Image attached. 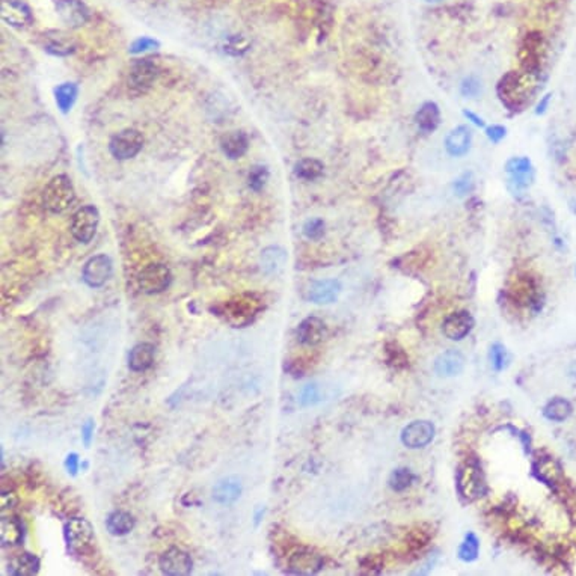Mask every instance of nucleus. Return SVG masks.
Wrapping results in <instances>:
<instances>
[{"instance_id":"obj_1","label":"nucleus","mask_w":576,"mask_h":576,"mask_svg":"<svg viewBox=\"0 0 576 576\" xmlns=\"http://www.w3.org/2000/svg\"><path fill=\"white\" fill-rule=\"evenodd\" d=\"M536 77L537 76L528 74L525 71H509L507 74H504L498 82V86H496V94H498L502 106L513 113L525 109L531 101L532 94H534L532 85H534Z\"/></svg>"},{"instance_id":"obj_2","label":"nucleus","mask_w":576,"mask_h":576,"mask_svg":"<svg viewBox=\"0 0 576 576\" xmlns=\"http://www.w3.org/2000/svg\"><path fill=\"white\" fill-rule=\"evenodd\" d=\"M263 310V300L254 293L232 296L222 307V316L234 328H243L254 320Z\"/></svg>"},{"instance_id":"obj_3","label":"nucleus","mask_w":576,"mask_h":576,"mask_svg":"<svg viewBox=\"0 0 576 576\" xmlns=\"http://www.w3.org/2000/svg\"><path fill=\"white\" fill-rule=\"evenodd\" d=\"M76 201V190L69 177L60 173L51 178L42 194V203L49 212L59 214L67 212Z\"/></svg>"},{"instance_id":"obj_4","label":"nucleus","mask_w":576,"mask_h":576,"mask_svg":"<svg viewBox=\"0 0 576 576\" xmlns=\"http://www.w3.org/2000/svg\"><path fill=\"white\" fill-rule=\"evenodd\" d=\"M545 60V40L540 32H530L523 38L519 49V62L522 71L539 76Z\"/></svg>"},{"instance_id":"obj_5","label":"nucleus","mask_w":576,"mask_h":576,"mask_svg":"<svg viewBox=\"0 0 576 576\" xmlns=\"http://www.w3.org/2000/svg\"><path fill=\"white\" fill-rule=\"evenodd\" d=\"M457 491L466 501L482 498L486 492V482L482 468L475 461H466L457 471Z\"/></svg>"},{"instance_id":"obj_6","label":"nucleus","mask_w":576,"mask_h":576,"mask_svg":"<svg viewBox=\"0 0 576 576\" xmlns=\"http://www.w3.org/2000/svg\"><path fill=\"white\" fill-rule=\"evenodd\" d=\"M64 537L68 548L76 554H85L94 543V528L90 520L71 518L64 525Z\"/></svg>"},{"instance_id":"obj_7","label":"nucleus","mask_w":576,"mask_h":576,"mask_svg":"<svg viewBox=\"0 0 576 576\" xmlns=\"http://www.w3.org/2000/svg\"><path fill=\"white\" fill-rule=\"evenodd\" d=\"M509 298L519 307H534L540 299V288L534 278L528 273H518L509 282Z\"/></svg>"},{"instance_id":"obj_8","label":"nucleus","mask_w":576,"mask_h":576,"mask_svg":"<svg viewBox=\"0 0 576 576\" xmlns=\"http://www.w3.org/2000/svg\"><path fill=\"white\" fill-rule=\"evenodd\" d=\"M142 146V133L135 128H124L119 133L112 136L109 142V151L118 160H130L141 153Z\"/></svg>"},{"instance_id":"obj_9","label":"nucleus","mask_w":576,"mask_h":576,"mask_svg":"<svg viewBox=\"0 0 576 576\" xmlns=\"http://www.w3.org/2000/svg\"><path fill=\"white\" fill-rule=\"evenodd\" d=\"M171 282V269L163 263H151L145 266L137 276L139 288L146 294H159L169 288Z\"/></svg>"},{"instance_id":"obj_10","label":"nucleus","mask_w":576,"mask_h":576,"mask_svg":"<svg viewBox=\"0 0 576 576\" xmlns=\"http://www.w3.org/2000/svg\"><path fill=\"white\" fill-rule=\"evenodd\" d=\"M100 223V213L97 207L83 205L74 213L71 219V234L81 243H90L97 232Z\"/></svg>"},{"instance_id":"obj_11","label":"nucleus","mask_w":576,"mask_h":576,"mask_svg":"<svg viewBox=\"0 0 576 576\" xmlns=\"http://www.w3.org/2000/svg\"><path fill=\"white\" fill-rule=\"evenodd\" d=\"M113 272L112 260L106 254H100L90 258L85 263L82 278L92 288H100L109 281Z\"/></svg>"},{"instance_id":"obj_12","label":"nucleus","mask_w":576,"mask_h":576,"mask_svg":"<svg viewBox=\"0 0 576 576\" xmlns=\"http://www.w3.org/2000/svg\"><path fill=\"white\" fill-rule=\"evenodd\" d=\"M160 570L168 576H186L194 569L192 557L180 548H169L160 555Z\"/></svg>"},{"instance_id":"obj_13","label":"nucleus","mask_w":576,"mask_h":576,"mask_svg":"<svg viewBox=\"0 0 576 576\" xmlns=\"http://www.w3.org/2000/svg\"><path fill=\"white\" fill-rule=\"evenodd\" d=\"M157 74H159V69H157V65L151 59L137 60V62H135L132 68H130L128 88L137 94L145 92L151 88L153 82L157 78Z\"/></svg>"},{"instance_id":"obj_14","label":"nucleus","mask_w":576,"mask_h":576,"mask_svg":"<svg viewBox=\"0 0 576 576\" xmlns=\"http://www.w3.org/2000/svg\"><path fill=\"white\" fill-rule=\"evenodd\" d=\"M2 20L17 29L28 28L33 22V12L31 6L23 0H2L0 5Z\"/></svg>"},{"instance_id":"obj_15","label":"nucleus","mask_w":576,"mask_h":576,"mask_svg":"<svg viewBox=\"0 0 576 576\" xmlns=\"http://www.w3.org/2000/svg\"><path fill=\"white\" fill-rule=\"evenodd\" d=\"M56 12L68 28H82L90 20V10L82 0H58Z\"/></svg>"},{"instance_id":"obj_16","label":"nucleus","mask_w":576,"mask_h":576,"mask_svg":"<svg viewBox=\"0 0 576 576\" xmlns=\"http://www.w3.org/2000/svg\"><path fill=\"white\" fill-rule=\"evenodd\" d=\"M505 172L514 190H522L531 186L534 180V171L528 157H513L505 163Z\"/></svg>"},{"instance_id":"obj_17","label":"nucleus","mask_w":576,"mask_h":576,"mask_svg":"<svg viewBox=\"0 0 576 576\" xmlns=\"http://www.w3.org/2000/svg\"><path fill=\"white\" fill-rule=\"evenodd\" d=\"M323 557L310 549L296 551L288 560V572L296 575H316L323 569Z\"/></svg>"},{"instance_id":"obj_18","label":"nucleus","mask_w":576,"mask_h":576,"mask_svg":"<svg viewBox=\"0 0 576 576\" xmlns=\"http://www.w3.org/2000/svg\"><path fill=\"white\" fill-rule=\"evenodd\" d=\"M434 438V427L429 421H415L401 433V441L407 448H424Z\"/></svg>"},{"instance_id":"obj_19","label":"nucleus","mask_w":576,"mask_h":576,"mask_svg":"<svg viewBox=\"0 0 576 576\" xmlns=\"http://www.w3.org/2000/svg\"><path fill=\"white\" fill-rule=\"evenodd\" d=\"M474 328V319L468 311H457L452 312L443 321V335L452 339V341H460L464 339Z\"/></svg>"},{"instance_id":"obj_20","label":"nucleus","mask_w":576,"mask_h":576,"mask_svg":"<svg viewBox=\"0 0 576 576\" xmlns=\"http://www.w3.org/2000/svg\"><path fill=\"white\" fill-rule=\"evenodd\" d=\"M339 293H341V284L337 279H321L310 285L308 299L317 305H329L334 303Z\"/></svg>"},{"instance_id":"obj_21","label":"nucleus","mask_w":576,"mask_h":576,"mask_svg":"<svg viewBox=\"0 0 576 576\" xmlns=\"http://www.w3.org/2000/svg\"><path fill=\"white\" fill-rule=\"evenodd\" d=\"M326 337V325L319 317H307L300 321L298 328V339L303 346H317Z\"/></svg>"},{"instance_id":"obj_22","label":"nucleus","mask_w":576,"mask_h":576,"mask_svg":"<svg viewBox=\"0 0 576 576\" xmlns=\"http://www.w3.org/2000/svg\"><path fill=\"white\" fill-rule=\"evenodd\" d=\"M471 144H473V132L468 126H459L452 128L451 132L445 137V148L450 155L452 157H461L465 155Z\"/></svg>"},{"instance_id":"obj_23","label":"nucleus","mask_w":576,"mask_h":576,"mask_svg":"<svg viewBox=\"0 0 576 576\" xmlns=\"http://www.w3.org/2000/svg\"><path fill=\"white\" fill-rule=\"evenodd\" d=\"M465 357L457 350L443 352L434 361V371L441 378H455L464 371Z\"/></svg>"},{"instance_id":"obj_24","label":"nucleus","mask_w":576,"mask_h":576,"mask_svg":"<svg viewBox=\"0 0 576 576\" xmlns=\"http://www.w3.org/2000/svg\"><path fill=\"white\" fill-rule=\"evenodd\" d=\"M242 491L243 487L240 478L226 477L214 484L213 500L222 505H230L240 498Z\"/></svg>"},{"instance_id":"obj_25","label":"nucleus","mask_w":576,"mask_h":576,"mask_svg":"<svg viewBox=\"0 0 576 576\" xmlns=\"http://www.w3.org/2000/svg\"><path fill=\"white\" fill-rule=\"evenodd\" d=\"M24 527L17 516H3L0 520V542L2 546H19L23 543Z\"/></svg>"},{"instance_id":"obj_26","label":"nucleus","mask_w":576,"mask_h":576,"mask_svg":"<svg viewBox=\"0 0 576 576\" xmlns=\"http://www.w3.org/2000/svg\"><path fill=\"white\" fill-rule=\"evenodd\" d=\"M415 122L421 132L433 133L441 124V110L438 104L434 101H425L423 106L418 109L415 115Z\"/></svg>"},{"instance_id":"obj_27","label":"nucleus","mask_w":576,"mask_h":576,"mask_svg":"<svg viewBox=\"0 0 576 576\" xmlns=\"http://www.w3.org/2000/svg\"><path fill=\"white\" fill-rule=\"evenodd\" d=\"M221 148L228 159H240L248 151L249 139L243 132H230L221 139Z\"/></svg>"},{"instance_id":"obj_28","label":"nucleus","mask_w":576,"mask_h":576,"mask_svg":"<svg viewBox=\"0 0 576 576\" xmlns=\"http://www.w3.org/2000/svg\"><path fill=\"white\" fill-rule=\"evenodd\" d=\"M287 264V252L279 246H270L261 252L260 266L266 275H278Z\"/></svg>"},{"instance_id":"obj_29","label":"nucleus","mask_w":576,"mask_h":576,"mask_svg":"<svg viewBox=\"0 0 576 576\" xmlns=\"http://www.w3.org/2000/svg\"><path fill=\"white\" fill-rule=\"evenodd\" d=\"M154 364V346L141 343L132 348L128 355V366L132 371L142 373L151 369Z\"/></svg>"},{"instance_id":"obj_30","label":"nucleus","mask_w":576,"mask_h":576,"mask_svg":"<svg viewBox=\"0 0 576 576\" xmlns=\"http://www.w3.org/2000/svg\"><path fill=\"white\" fill-rule=\"evenodd\" d=\"M40 572V558L35 554L24 552L12 558L8 564V573L12 576H33Z\"/></svg>"},{"instance_id":"obj_31","label":"nucleus","mask_w":576,"mask_h":576,"mask_svg":"<svg viewBox=\"0 0 576 576\" xmlns=\"http://www.w3.org/2000/svg\"><path fill=\"white\" fill-rule=\"evenodd\" d=\"M534 474L546 484H555L563 478L561 466L554 457H542L534 464Z\"/></svg>"},{"instance_id":"obj_32","label":"nucleus","mask_w":576,"mask_h":576,"mask_svg":"<svg viewBox=\"0 0 576 576\" xmlns=\"http://www.w3.org/2000/svg\"><path fill=\"white\" fill-rule=\"evenodd\" d=\"M136 527V520L127 511H112L106 519V528L112 536H126Z\"/></svg>"},{"instance_id":"obj_33","label":"nucleus","mask_w":576,"mask_h":576,"mask_svg":"<svg viewBox=\"0 0 576 576\" xmlns=\"http://www.w3.org/2000/svg\"><path fill=\"white\" fill-rule=\"evenodd\" d=\"M325 164L316 159H302L294 164V176L303 181H314L323 176Z\"/></svg>"},{"instance_id":"obj_34","label":"nucleus","mask_w":576,"mask_h":576,"mask_svg":"<svg viewBox=\"0 0 576 576\" xmlns=\"http://www.w3.org/2000/svg\"><path fill=\"white\" fill-rule=\"evenodd\" d=\"M47 40L46 50L55 56H68L76 49L73 40L62 32H53V37H47Z\"/></svg>"},{"instance_id":"obj_35","label":"nucleus","mask_w":576,"mask_h":576,"mask_svg":"<svg viewBox=\"0 0 576 576\" xmlns=\"http://www.w3.org/2000/svg\"><path fill=\"white\" fill-rule=\"evenodd\" d=\"M77 94H78V88L76 83L67 82L58 86V88L55 90V99H56V104L60 109V112L68 113L69 110H71L73 104L76 103Z\"/></svg>"},{"instance_id":"obj_36","label":"nucleus","mask_w":576,"mask_h":576,"mask_svg":"<svg viewBox=\"0 0 576 576\" xmlns=\"http://www.w3.org/2000/svg\"><path fill=\"white\" fill-rule=\"evenodd\" d=\"M572 414V405L566 398H554L543 409V415L551 421H564Z\"/></svg>"},{"instance_id":"obj_37","label":"nucleus","mask_w":576,"mask_h":576,"mask_svg":"<svg viewBox=\"0 0 576 576\" xmlns=\"http://www.w3.org/2000/svg\"><path fill=\"white\" fill-rule=\"evenodd\" d=\"M385 359L396 370H403L409 365V356L397 343H388L385 346Z\"/></svg>"},{"instance_id":"obj_38","label":"nucleus","mask_w":576,"mask_h":576,"mask_svg":"<svg viewBox=\"0 0 576 576\" xmlns=\"http://www.w3.org/2000/svg\"><path fill=\"white\" fill-rule=\"evenodd\" d=\"M414 480L415 475L412 474V471L407 468H398L396 471H392V474L389 477V486L392 491L403 492L407 487L412 486Z\"/></svg>"},{"instance_id":"obj_39","label":"nucleus","mask_w":576,"mask_h":576,"mask_svg":"<svg viewBox=\"0 0 576 576\" xmlns=\"http://www.w3.org/2000/svg\"><path fill=\"white\" fill-rule=\"evenodd\" d=\"M480 552V542L474 532H468L464 543L459 548V558L464 561H474L477 560Z\"/></svg>"},{"instance_id":"obj_40","label":"nucleus","mask_w":576,"mask_h":576,"mask_svg":"<svg viewBox=\"0 0 576 576\" xmlns=\"http://www.w3.org/2000/svg\"><path fill=\"white\" fill-rule=\"evenodd\" d=\"M430 539H432V534L429 532V530H424L423 527H418V528L410 531L407 534V539H406L407 548L410 549V551H418V549L421 551L424 546L429 545Z\"/></svg>"},{"instance_id":"obj_41","label":"nucleus","mask_w":576,"mask_h":576,"mask_svg":"<svg viewBox=\"0 0 576 576\" xmlns=\"http://www.w3.org/2000/svg\"><path fill=\"white\" fill-rule=\"evenodd\" d=\"M269 180V171L266 167H261V164H257V167H252L249 173H248V185L252 190L260 192L266 186V183Z\"/></svg>"},{"instance_id":"obj_42","label":"nucleus","mask_w":576,"mask_h":576,"mask_svg":"<svg viewBox=\"0 0 576 576\" xmlns=\"http://www.w3.org/2000/svg\"><path fill=\"white\" fill-rule=\"evenodd\" d=\"M489 357H491V364L496 371L504 370L505 365H507V362H509L507 350H505V347L500 343H496L491 347V353H489Z\"/></svg>"},{"instance_id":"obj_43","label":"nucleus","mask_w":576,"mask_h":576,"mask_svg":"<svg viewBox=\"0 0 576 576\" xmlns=\"http://www.w3.org/2000/svg\"><path fill=\"white\" fill-rule=\"evenodd\" d=\"M299 401L302 406H314L321 401V391L317 383H310L300 391Z\"/></svg>"},{"instance_id":"obj_44","label":"nucleus","mask_w":576,"mask_h":576,"mask_svg":"<svg viewBox=\"0 0 576 576\" xmlns=\"http://www.w3.org/2000/svg\"><path fill=\"white\" fill-rule=\"evenodd\" d=\"M452 190H455V194L457 196H466L469 195L471 192L474 190V177L471 172H465L461 173L459 178L455 180L452 183Z\"/></svg>"},{"instance_id":"obj_45","label":"nucleus","mask_w":576,"mask_h":576,"mask_svg":"<svg viewBox=\"0 0 576 576\" xmlns=\"http://www.w3.org/2000/svg\"><path fill=\"white\" fill-rule=\"evenodd\" d=\"M303 234L310 240L321 239L323 234H325V222H323V219H319V217L307 221L303 225Z\"/></svg>"},{"instance_id":"obj_46","label":"nucleus","mask_w":576,"mask_h":576,"mask_svg":"<svg viewBox=\"0 0 576 576\" xmlns=\"http://www.w3.org/2000/svg\"><path fill=\"white\" fill-rule=\"evenodd\" d=\"M460 92L466 99H477L482 94V82L477 77L469 76L466 77L460 86Z\"/></svg>"},{"instance_id":"obj_47","label":"nucleus","mask_w":576,"mask_h":576,"mask_svg":"<svg viewBox=\"0 0 576 576\" xmlns=\"http://www.w3.org/2000/svg\"><path fill=\"white\" fill-rule=\"evenodd\" d=\"M159 46H160L159 41L148 38V37H142V38H137L133 44L130 46V53H133V55L145 53V51L148 50H155Z\"/></svg>"},{"instance_id":"obj_48","label":"nucleus","mask_w":576,"mask_h":576,"mask_svg":"<svg viewBox=\"0 0 576 576\" xmlns=\"http://www.w3.org/2000/svg\"><path fill=\"white\" fill-rule=\"evenodd\" d=\"M486 135L489 137V141H492L493 144H498L505 137V135H507V128L502 126H491L486 128Z\"/></svg>"},{"instance_id":"obj_49","label":"nucleus","mask_w":576,"mask_h":576,"mask_svg":"<svg viewBox=\"0 0 576 576\" xmlns=\"http://www.w3.org/2000/svg\"><path fill=\"white\" fill-rule=\"evenodd\" d=\"M94 427H95V424H94L92 418H90V420L86 421L82 427V439H83V443H85L86 448H90V445L94 439Z\"/></svg>"},{"instance_id":"obj_50","label":"nucleus","mask_w":576,"mask_h":576,"mask_svg":"<svg viewBox=\"0 0 576 576\" xmlns=\"http://www.w3.org/2000/svg\"><path fill=\"white\" fill-rule=\"evenodd\" d=\"M15 504H17L15 495L10 491H3L2 489V495H0V507H2V510H10L14 507Z\"/></svg>"},{"instance_id":"obj_51","label":"nucleus","mask_w":576,"mask_h":576,"mask_svg":"<svg viewBox=\"0 0 576 576\" xmlns=\"http://www.w3.org/2000/svg\"><path fill=\"white\" fill-rule=\"evenodd\" d=\"M78 465H81V461H78V456L76 452H71V455H68L65 459V468H67V473L76 475L77 471H78Z\"/></svg>"},{"instance_id":"obj_52","label":"nucleus","mask_w":576,"mask_h":576,"mask_svg":"<svg viewBox=\"0 0 576 576\" xmlns=\"http://www.w3.org/2000/svg\"><path fill=\"white\" fill-rule=\"evenodd\" d=\"M464 115H465V118H468L471 122H473V124H475L477 127H486V124H484V121H483V118L482 117H478L477 113H474V112H471V110H464Z\"/></svg>"},{"instance_id":"obj_53","label":"nucleus","mask_w":576,"mask_h":576,"mask_svg":"<svg viewBox=\"0 0 576 576\" xmlns=\"http://www.w3.org/2000/svg\"><path fill=\"white\" fill-rule=\"evenodd\" d=\"M551 97L552 95L551 94H546L545 97L540 100V103L537 104V109H536V113L537 115H543V113L546 112V109H548V106H549V101H551Z\"/></svg>"},{"instance_id":"obj_54","label":"nucleus","mask_w":576,"mask_h":576,"mask_svg":"<svg viewBox=\"0 0 576 576\" xmlns=\"http://www.w3.org/2000/svg\"><path fill=\"white\" fill-rule=\"evenodd\" d=\"M570 210L573 212V214H576V198L570 201Z\"/></svg>"},{"instance_id":"obj_55","label":"nucleus","mask_w":576,"mask_h":576,"mask_svg":"<svg viewBox=\"0 0 576 576\" xmlns=\"http://www.w3.org/2000/svg\"><path fill=\"white\" fill-rule=\"evenodd\" d=\"M427 2H433L434 3V2H441V0H427Z\"/></svg>"}]
</instances>
